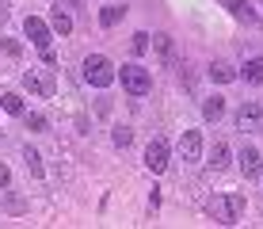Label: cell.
I'll use <instances>...</instances> for the list:
<instances>
[{
    "mask_svg": "<svg viewBox=\"0 0 263 229\" xmlns=\"http://www.w3.org/2000/svg\"><path fill=\"white\" fill-rule=\"evenodd\" d=\"M240 172L248 180L259 176V149H256V145H244V149H240Z\"/></svg>",
    "mask_w": 263,
    "mask_h": 229,
    "instance_id": "9",
    "label": "cell"
},
{
    "mask_svg": "<svg viewBox=\"0 0 263 229\" xmlns=\"http://www.w3.org/2000/svg\"><path fill=\"white\" fill-rule=\"evenodd\" d=\"M39 58H42V65H46V69H50V65H53V61H58V54H53V50H50V46H42V50H39Z\"/></svg>",
    "mask_w": 263,
    "mask_h": 229,
    "instance_id": "21",
    "label": "cell"
},
{
    "mask_svg": "<svg viewBox=\"0 0 263 229\" xmlns=\"http://www.w3.org/2000/svg\"><path fill=\"white\" fill-rule=\"evenodd\" d=\"M50 27H53V34H72V15L61 12V8H53L50 12Z\"/></svg>",
    "mask_w": 263,
    "mask_h": 229,
    "instance_id": "13",
    "label": "cell"
},
{
    "mask_svg": "<svg viewBox=\"0 0 263 229\" xmlns=\"http://www.w3.org/2000/svg\"><path fill=\"white\" fill-rule=\"evenodd\" d=\"M119 80H122V88L126 92H130V96H149V92H153V77H149V69H141V65H134V61H130V65H122L119 69Z\"/></svg>",
    "mask_w": 263,
    "mask_h": 229,
    "instance_id": "2",
    "label": "cell"
},
{
    "mask_svg": "<svg viewBox=\"0 0 263 229\" xmlns=\"http://www.w3.org/2000/svg\"><path fill=\"white\" fill-rule=\"evenodd\" d=\"M153 46H157L160 61H172V39H168V34H153Z\"/></svg>",
    "mask_w": 263,
    "mask_h": 229,
    "instance_id": "18",
    "label": "cell"
},
{
    "mask_svg": "<svg viewBox=\"0 0 263 229\" xmlns=\"http://www.w3.org/2000/svg\"><path fill=\"white\" fill-rule=\"evenodd\" d=\"M23 161H27V168H31V176H46V168H42V157H39V149H31V145H27L23 149Z\"/></svg>",
    "mask_w": 263,
    "mask_h": 229,
    "instance_id": "15",
    "label": "cell"
},
{
    "mask_svg": "<svg viewBox=\"0 0 263 229\" xmlns=\"http://www.w3.org/2000/svg\"><path fill=\"white\" fill-rule=\"evenodd\" d=\"M225 164H229V145H225V142H217L214 149H210V168H217V172H221Z\"/></svg>",
    "mask_w": 263,
    "mask_h": 229,
    "instance_id": "16",
    "label": "cell"
},
{
    "mask_svg": "<svg viewBox=\"0 0 263 229\" xmlns=\"http://www.w3.org/2000/svg\"><path fill=\"white\" fill-rule=\"evenodd\" d=\"M206 73H210V80H214V84H229V80L237 77V69H233L229 61H214V65L206 69Z\"/></svg>",
    "mask_w": 263,
    "mask_h": 229,
    "instance_id": "11",
    "label": "cell"
},
{
    "mask_svg": "<svg viewBox=\"0 0 263 229\" xmlns=\"http://www.w3.org/2000/svg\"><path fill=\"white\" fill-rule=\"evenodd\" d=\"M134 142V134H130V126H115V145L119 149H126V145Z\"/></svg>",
    "mask_w": 263,
    "mask_h": 229,
    "instance_id": "20",
    "label": "cell"
},
{
    "mask_svg": "<svg viewBox=\"0 0 263 229\" xmlns=\"http://www.w3.org/2000/svg\"><path fill=\"white\" fill-rule=\"evenodd\" d=\"M225 8L233 12V20H240V23H248V27L259 23V15H256V8H252V0H225Z\"/></svg>",
    "mask_w": 263,
    "mask_h": 229,
    "instance_id": "8",
    "label": "cell"
},
{
    "mask_svg": "<svg viewBox=\"0 0 263 229\" xmlns=\"http://www.w3.org/2000/svg\"><path fill=\"white\" fill-rule=\"evenodd\" d=\"M179 157L183 161H202V134L198 130H183V137H179Z\"/></svg>",
    "mask_w": 263,
    "mask_h": 229,
    "instance_id": "7",
    "label": "cell"
},
{
    "mask_svg": "<svg viewBox=\"0 0 263 229\" xmlns=\"http://www.w3.org/2000/svg\"><path fill=\"white\" fill-rule=\"evenodd\" d=\"M237 126H240V130H248V134L263 130V103H256V99L240 103L237 107Z\"/></svg>",
    "mask_w": 263,
    "mask_h": 229,
    "instance_id": "3",
    "label": "cell"
},
{
    "mask_svg": "<svg viewBox=\"0 0 263 229\" xmlns=\"http://www.w3.org/2000/svg\"><path fill=\"white\" fill-rule=\"evenodd\" d=\"M240 77L248 80V84H263V58H248L240 69Z\"/></svg>",
    "mask_w": 263,
    "mask_h": 229,
    "instance_id": "12",
    "label": "cell"
},
{
    "mask_svg": "<svg viewBox=\"0 0 263 229\" xmlns=\"http://www.w3.org/2000/svg\"><path fill=\"white\" fill-rule=\"evenodd\" d=\"M50 31H53V27L46 20H39V15H27V20H23V34L39 46V50H42V46H50Z\"/></svg>",
    "mask_w": 263,
    "mask_h": 229,
    "instance_id": "6",
    "label": "cell"
},
{
    "mask_svg": "<svg viewBox=\"0 0 263 229\" xmlns=\"http://www.w3.org/2000/svg\"><path fill=\"white\" fill-rule=\"evenodd\" d=\"M149 42H153V34L138 31V34H134V42H130V50H134V54H145V50H149Z\"/></svg>",
    "mask_w": 263,
    "mask_h": 229,
    "instance_id": "19",
    "label": "cell"
},
{
    "mask_svg": "<svg viewBox=\"0 0 263 229\" xmlns=\"http://www.w3.org/2000/svg\"><path fill=\"white\" fill-rule=\"evenodd\" d=\"M4 54H12V58H20V42H15V39H4Z\"/></svg>",
    "mask_w": 263,
    "mask_h": 229,
    "instance_id": "23",
    "label": "cell"
},
{
    "mask_svg": "<svg viewBox=\"0 0 263 229\" xmlns=\"http://www.w3.org/2000/svg\"><path fill=\"white\" fill-rule=\"evenodd\" d=\"M0 15H4V4H0Z\"/></svg>",
    "mask_w": 263,
    "mask_h": 229,
    "instance_id": "25",
    "label": "cell"
},
{
    "mask_svg": "<svg viewBox=\"0 0 263 229\" xmlns=\"http://www.w3.org/2000/svg\"><path fill=\"white\" fill-rule=\"evenodd\" d=\"M8 183H12V172H8V164H0V191H4Z\"/></svg>",
    "mask_w": 263,
    "mask_h": 229,
    "instance_id": "24",
    "label": "cell"
},
{
    "mask_svg": "<svg viewBox=\"0 0 263 229\" xmlns=\"http://www.w3.org/2000/svg\"><path fill=\"white\" fill-rule=\"evenodd\" d=\"M0 111H4V115H15V118H20V115H23V99L15 96V92H8V96H0Z\"/></svg>",
    "mask_w": 263,
    "mask_h": 229,
    "instance_id": "14",
    "label": "cell"
},
{
    "mask_svg": "<svg viewBox=\"0 0 263 229\" xmlns=\"http://www.w3.org/2000/svg\"><path fill=\"white\" fill-rule=\"evenodd\" d=\"M80 77H84L92 88H111L115 69H111V61H107L103 54H88V58H84V65H80Z\"/></svg>",
    "mask_w": 263,
    "mask_h": 229,
    "instance_id": "1",
    "label": "cell"
},
{
    "mask_svg": "<svg viewBox=\"0 0 263 229\" xmlns=\"http://www.w3.org/2000/svg\"><path fill=\"white\" fill-rule=\"evenodd\" d=\"M126 15V8L122 4H115V8H103V12H99V27H115Z\"/></svg>",
    "mask_w": 263,
    "mask_h": 229,
    "instance_id": "17",
    "label": "cell"
},
{
    "mask_svg": "<svg viewBox=\"0 0 263 229\" xmlns=\"http://www.w3.org/2000/svg\"><path fill=\"white\" fill-rule=\"evenodd\" d=\"M145 168L149 172H168V142L164 137H153L149 142V149H145Z\"/></svg>",
    "mask_w": 263,
    "mask_h": 229,
    "instance_id": "4",
    "label": "cell"
},
{
    "mask_svg": "<svg viewBox=\"0 0 263 229\" xmlns=\"http://www.w3.org/2000/svg\"><path fill=\"white\" fill-rule=\"evenodd\" d=\"M23 88H27V92H34V96H42V99H50L53 92H58L53 77H50V73H39V69L23 73Z\"/></svg>",
    "mask_w": 263,
    "mask_h": 229,
    "instance_id": "5",
    "label": "cell"
},
{
    "mask_svg": "<svg viewBox=\"0 0 263 229\" xmlns=\"http://www.w3.org/2000/svg\"><path fill=\"white\" fill-rule=\"evenodd\" d=\"M225 115V96H206L202 99V118L206 122H217Z\"/></svg>",
    "mask_w": 263,
    "mask_h": 229,
    "instance_id": "10",
    "label": "cell"
},
{
    "mask_svg": "<svg viewBox=\"0 0 263 229\" xmlns=\"http://www.w3.org/2000/svg\"><path fill=\"white\" fill-rule=\"evenodd\" d=\"M27 126H31V130H46V118L42 115H27Z\"/></svg>",
    "mask_w": 263,
    "mask_h": 229,
    "instance_id": "22",
    "label": "cell"
}]
</instances>
